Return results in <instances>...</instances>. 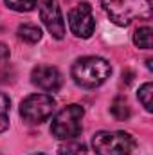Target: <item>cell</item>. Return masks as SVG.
I'll return each mask as SVG.
<instances>
[{
  "mask_svg": "<svg viewBox=\"0 0 153 155\" xmlns=\"http://www.w3.org/2000/svg\"><path fill=\"white\" fill-rule=\"evenodd\" d=\"M5 5L18 13H29L38 5V0H4Z\"/></svg>",
  "mask_w": 153,
  "mask_h": 155,
  "instance_id": "5bb4252c",
  "label": "cell"
},
{
  "mask_svg": "<svg viewBox=\"0 0 153 155\" xmlns=\"http://www.w3.org/2000/svg\"><path fill=\"white\" fill-rule=\"evenodd\" d=\"M18 38L27 43H36L41 38V29L34 24H22L18 27Z\"/></svg>",
  "mask_w": 153,
  "mask_h": 155,
  "instance_id": "30bf717a",
  "label": "cell"
},
{
  "mask_svg": "<svg viewBox=\"0 0 153 155\" xmlns=\"http://www.w3.org/2000/svg\"><path fill=\"white\" fill-rule=\"evenodd\" d=\"M40 2V18L49 29V33L56 40H63L65 36V20L60 9L58 0H38Z\"/></svg>",
  "mask_w": 153,
  "mask_h": 155,
  "instance_id": "52a82bcc",
  "label": "cell"
},
{
  "mask_svg": "<svg viewBox=\"0 0 153 155\" xmlns=\"http://www.w3.org/2000/svg\"><path fill=\"white\" fill-rule=\"evenodd\" d=\"M70 74H72V79L76 81V85L83 87V88H96L110 78L112 67L103 58L85 56V58L76 60Z\"/></svg>",
  "mask_w": 153,
  "mask_h": 155,
  "instance_id": "7a4b0ae2",
  "label": "cell"
},
{
  "mask_svg": "<svg viewBox=\"0 0 153 155\" xmlns=\"http://www.w3.org/2000/svg\"><path fill=\"white\" fill-rule=\"evenodd\" d=\"M108 18L117 25H130L133 20L151 18L150 0H101Z\"/></svg>",
  "mask_w": 153,
  "mask_h": 155,
  "instance_id": "6da1fadb",
  "label": "cell"
},
{
  "mask_svg": "<svg viewBox=\"0 0 153 155\" xmlns=\"http://www.w3.org/2000/svg\"><path fill=\"white\" fill-rule=\"evenodd\" d=\"M69 27L77 38H90L94 35L96 20L88 2H81L69 11Z\"/></svg>",
  "mask_w": 153,
  "mask_h": 155,
  "instance_id": "8992f818",
  "label": "cell"
},
{
  "mask_svg": "<svg viewBox=\"0 0 153 155\" xmlns=\"http://www.w3.org/2000/svg\"><path fill=\"white\" fill-rule=\"evenodd\" d=\"M151 94H153V85L151 83H144L141 88H139V101L142 103V107L151 112L153 107H151Z\"/></svg>",
  "mask_w": 153,
  "mask_h": 155,
  "instance_id": "9a60e30c",
  "label": "cell"
},
{
  "mask_svg": "<svg viewBox=\"0 0 153 155\" xmlns=\"http://www.w3.org/2000/svg\"><path fill=\"white\" fill-rule=\"evenodd\" d=\"M92 148L97 155H128L135 148V139L128 132H97Z\"/></svg>",
  "mask_w": 153,
  "mask_h": 155,
  "instance_id": "277c9868",
  "label": "cell"
},
{
  "mask_svg": "<svg viewBox=\"0 0 153 155\" xmlns=\"http://www.w3.org/2000/svg\"><path fill=\"white\" fill-rule=\"evenodd\" d=\"M86 153H88L86 144L79 143L76 139H69L63 144H60V148H58V155H86Z\"/></svg>",
  "mask_w": 153,
  "mask_h": 155,
  "instance_id": "9c48e42d",
  "label": "cell"
},
{
  "mask_svg": "<svg viewBox=\"0 0 153 155\" xmlns=\"http://www.w3.org/2000/svg\"><path fill=\"white\" fill-rule=\"evenodd\" d=\"M83 116L85 110L79 105H69L65 107L61 112H58L52 124H50V134L60 139V141H69V139H76L83 130Z\"/></svg>",
  "mask_w": 153,
  "mask_h": 155,
  "instance_id": "3957f363",
  "label": "cell"
},
{
  "mask_svg": "<svg viewBox=\"0 0 153 155\" xmlns=\"http://www.w3.org/2000/svg\"><path fill=\"white\" fill-rule=\"evenodd\" d=\"M31 81H33V85H36L38 88L45 90V92H58L61 88L63 78L56 67L36 65L31 72Z\"/></svg>",
  "mask_w": 153,
  "mask_h": 155,
  "instance_id": "ba28073f",
  "label": "cell"
},
{
  "mask_svg": "<svg viewBox=\"0 0 153 155\" xmlns=\"http://www.w3.org/2000/svg\"><path fill=\"white\" fill-rule=\"evenodd\" d=\"M7 58H9V47L0 41V61H4V60H7Z\"/></svg>",
  "mask_w": 153,
  "mask_h": 155,
  "instance_id": "2e32d148",
  "label": "cell"
},
{
  "mask_svg": "<svg viewBox=\"0 0 153 155\" xmlns=\"http://www.w3.org/2000/svg\"><path fill=\"white\" fill-rule=\"evenodd\" d=\"M133 43L139 49H151L153 40H151V29L150 27H141L133 33Z\"/></svg>",
  "mask_w": 153,
  "mask_h": 155,
  "instance_id": "7c38bea8",
  "label": "cell"
},
{
  "mask_svg": "<svg viewBox=\"0 0 153 155\" xmlns=\"http://www.w3.org/2000/svg\"><path fill=\"white\" fill-rule=\"evenodd\" d=\"M54 99L49 94H31L20 103V116L31 124H40L47 121L54 112Z\"/></svg>",
  "mask_w": 153,
  "mask_h": 155,
  "instance_id": "5b68a950",
  "label": "cell"
},
{
  "mask_svg": "<svg viewBox=\"0 0 153 155\" xmlns=\"http://www.w3.org/2000/svg\"><path fill=\"white\" fill-rule=\"evenodd\" d=\"M34 155H43V153H34Z\"/></svg>",
  "mask_w": 153,
  "mask_h": 155,
  "instance_id": "e0dca14e",
  "label": "cell"
},
{
  "mask_svg": "<svg viewBox=\"0 0 153 155\" xmlns=\"http://www.w3.org/2000/svg\"><path fill=\"white\" fill-rule=\"evenodd\" d=\"M9 107H11L9 97L4 92H0V134L5 132L9 126Z\"/></svg>",
  "mask_w": 153,
  "mask_h": 155,
  "instance_id": "4fadbf2b",
  "label": "cell"
},
{
  "mask_svg": "<svg viewBox=\"0 0 153 155\" xmlns=\"http://www.w3.org/2000/svg\"><path fill=\"white\" fill-rule=\"evenodd\" d=\"M110 112L117 121H126L128 117L132 116V110H130V105L124 97H115L110 105Z\"/></svg>",
  "mask_w": 153,
  "mask_h": 155,
  "instance_id": "8fae6325",
  "label": "cell"
}]
</instances>
